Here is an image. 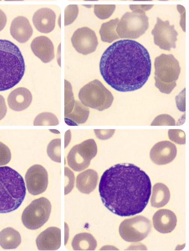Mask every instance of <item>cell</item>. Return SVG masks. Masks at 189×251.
Returning <instances> with one entry per match:
<instances>
[{
    "label": "cell",
    "instance_id": "1",
    "mask_svg": "<svg viewBox=\"0 0 189 251\" xmlns=\"http://www.w3.org/2000/svg\"><path fill=\"white\" fill-rule=\"evenodd\" d=\"M151 189L147 174L132 163L111 167L103 173L99 186L103 204L120 217L142 212L150 200Z\"/></svg>",
    "mask_w": 189,
    "mask_h": 251
},
{
    "label": "cell",
    "instance_id": "2",
    "mask_svg": "<svg viewBox=\"0 0 189 251\" xmlns=\"http://www.w3.org/2000/svg\"><path fill=\"white\" fill-rule=\"evenodd\" d=\"M151 68L147 49L130 39L120 40L108 47L100 62L104 81L120 92L142 88L150 76Z\"/></svg>",
    "mask_w": 189,
    "mask_h": 251
},
{
    "label": "cell",
    "instance_id": "3",
    "mask_svg": "<svg viewBox=\"0 0 189 251\" xmlns=\"http://www.w3.org/2000/svg\"><path fill=\"white\" fill-rule=\"evenodd\" d=\"M25 70V62L19 48L9 41L0 40V91L18 84Z\"/></svg>",
    "mask_w": 189,
    "mask_h": 251
},
{
    "label": "cell",
    "instance_id": "4",
    "mask_svg": "<svg viewBox=\"0 0 189 251\" xmlns=\"http://www.w3.org/2000/svg\"><path fill=\"white\" fill-rule=\"evenodd\" d=\"M26 192L25 182L21 174L10 167H0V213L18 209Z\"/></svg>",
    "mask_w": 189,
    "mask_h": 251
},
{
    "label": "cell",
    "instance_id": "5",
    "mask_svg": "<svg viewBox=\"0 0 189 251\" xmlns=\"http://www.w3.org/2000/svg\"><path fill=\"white\" fill-rule=\"evenodd\" d=\"M79 97L84 106L99 111L109 108L114 100L110 91L98 79L84 86L80 91Z\"/></svg>",
    "mask_w": 189,
    "mask_h": 251
},
{
    "label": "cell",
    "instance_id": "6",
    "mask_svg": "<svg viewBox=\"0 0 189 251\" xmlns=\"http://www.w3.org/2000/svg\"><path fill=\"white\" fill-rule=\"evenodd\" d=\"M148 20L143 11L135 10L132 13L127 12L119 21L116 29V33L119 38L137 39L148 29Z\"/></svg>",
    "mask_w": 189,
    "mask_h": 251
},
{
    "label": "cell",
    "instance_id": "7",
    "mask_svg": "<svg viewBox=\"0 0 189 251\" xmlns=\"http://www.w3.org/2000/svg\"><path fill=\"white\" fill-rule=\"evenodd\" d=\"M51 209V203L48 199H36L24 210L22 217L24 226L30 230L41 228L49 220Z\"/></svg>",
    "mask_w": 189,
    "mask_h": 251
},
{
    "label": "cell",
    "instance_id": "8",
    "mask_svg": "<svg viewBox=\"0 0 189 251\" xmlns=\"http://www.w3.org/2000/svg\"><path fill=\"white\" fill-rule=\"evenodd\" d=\"M98 147L94 139L72 147L67 156L68 165L74 171L81 172L88 168L90 162L97 154Z\"/></svg>",
    "mask_w": 189,
    "mask_h": 251
},
{
    "label": "cell",
    "instance_id": "9",
    "mask_svg": "<svg viewBox=\"0 0 189 251\" xmlns=\"http://www.w3.org/2000/svg\"><path fill=\"white\" fill-rule=\"evenodd\" d=\"M151 228L150 220L139 216L123 221L119 230L120 236L124 240L129 242H138L147 237Z\"/></svg>",
    "mask_w": 189,
    "mask_h": 251
},
{
    "label": "cell",
    "instance_id": "10",
    "mask_svg": "<svg viewBox=\"0 0 189 251\" xmlns=\"http://www.w3.org/2000/svg\"><path fill=\"white\" fill-rule=\"evenodd\" d=\"M155 80L170 84L176 82L181 72L179 62L172 54H162L155 61Z\"/></svg>",
    "mask_w": 189,
    "mask_h": 251
},
{
    "label": "cell",
    "instance_id": "11",
    "mask_svg": "<svg viewBox=\"0 0 189 251\" xmlns=\"http://www.w3.org/2000/svg\"><path fill=\"white\" fill-rule=\"evenodd\" d=\"M152 34L154 36L155 45L161 49L170 51L171 49H176L178 33L175 29L174 25H170L169 21L163 22L158 18Z\"/></svg>",
    "mask_w": 189,
    "mask_h": 251
},
{
    "label": "cell",
    "instance_id": "12",
    "mask_svg": "<svg viewBox=\"0 0 189 251\" xmlns=\"http://www.w3.org/2000/svg\"><path fill=\"white\" fill-rule=\"evenodd\" d=\"M71 42L76 51L83 55L94 52L98 46L95 31L87 27L76 30L72 35Z\"/></svg>",
    "mask_w": 189,
    "mask_h": 251
},
{
    "label": "cell",
    "instance_id": "13",
    "mask_svg": "<svg viewBox=\"0 0 189 251\" xmlns=\"http://www.w3.org/2000/svg\"><path fill=\"white\" fill-rule=\"evenodd\" d=\"M27 188L33 195H38L45 191L48 185V175L44 167L35 165L27 171L25 177Z\"/></svg>",
    "mask_w": 189,
    "mask_h": 251
},
{
    "label": "cell",
    "instance_id": "14",
    "mask_svg": "<svg viewBox=\"0 0 189 251\" xmlns=\"http://www.w3.org/2000/svg\"><path fill=\"white\" fill-rule=\"evenodd\" d=\"M176 154L177 149L174 144L168 141H162L152 147L150 157L155 164L164 165L174 160Z\"/></svg>",
    "mask_w": 189,
    "mask_h": 251
},
{
    "label": "cell",
    "instance_id": "15",
    "mask_svg": "<svg viewBox=\"0 0 189 251\" xmlns=\"http://www.w3.org/2000/svg\"><path fill=\"white\" fill-rule=\"evenodd\" d=\"M36 244L40 251L58 250L61 246V230L57 227H50L39 235Z\"/></svg>",
    "mask_w": 189,
    "mask_h": 251
},
{
    "label": "cell",
    "instance_id": "16",
    "mask_svg": "<svg viewBox=\"0 0 189 251\" xmlns=\"http://www.w3.org/2000/svg\"><path fill=\"white\" fill-rule=\"evenodd\" d=\"M153 224L160 233H170L175 228L177 218L175 214L170 210H160L153 217Z\"/></svg>",
    "mask_w": 189,
    "mask_h": 251
},
{
    "label": "cell",
    "instance_id": "17",
    "mask_svg": "<svg viewBox=\"0 0 189 251\" xmlns=\"http://www.w3.org/2000/svg\"><path fill=\"white\" fill-rule=\"evenodd\" d=\"M31 49L44 63L50 62L54 58V44L45 36L35 38L31 43Z\"/></svg>",
    "mask_w": 189,
    "mask_h": 251
},
{
    "label": "cell",
    "instance_id": "18",
    "mask_svg": "<svg viewBox=\"0 0 189 251\" xmlns=\"http://www.w3.org/2000/svg\"><path fill=\"white\" fill-rule=\"evenodd\" d=\"M56 15L54 12L48 8H42L33 15V22L35 28L41 33L48 34L54 29Z\"/></svg>",
    "mask_w": 189,
    "mask_h": 251
},
{
    "label": "cell",
    "instance_id": "19",
    "mask_svg": "<svg viewBox=\"0 0 189 251\" xmlns=\"http://www.w3.org/2000/svg\"><path fill=\"white\" fill-rule=\"evenodd\" d=\"M33 30L28 19L24 17L15 18L11 23L10 33L16 41L19 43H26L33 34Z\"/></svg>",
    "mask_w": 189,
    "mask_h": 251
},
{
    "label": "cell",
    "instance_id": "20",
    "mask_svg": "<svg viewBox=\"0 0 189 251\" xmlns=\"http://www.w3.org/2000/svg\"><path fill=\"white\" fill-rule=\"evenodd\" d=\"M32 95L30 91L24 87H19L12 91L7 99L10 108L16 111L26 110L31 103Z\"/></svg>",
    "mask_w": 189,
    "mask_h": 251
},
{
    "label": "cell",
    "instance_id": "21",
    "mask_svg": "<svg viewBox=\"0 0 189 251\" xmlns=\"http://www.w3.org/2000/svg\"><path fill=\"white\" fill-rule=\"evenodd\" d=\"M98 178V174L95 170L84 171L76 178V188L81 193L89 194L97 186Z\"/></svg>",
    "mask_w": 189,
    "mask_h": 251
},
{
    "label": "cell",
    "instance_id": "22",
    "mask_svg": "<svg viewBox=\"0 0 189 251\" xmlns=\"http://www.w3.org/2000/svg\"><path fill=\"white\" fill-rule=\"evenodd\" d=\"M170 199V193L167 187L162 183L155 184L152 189L151 205L160 208L165 206Z\"/></svg>",
    "mask_w": 189,
    "mask_h": 251
},
{
    "label": "cell",
    "instance_id": "23",
    "mask_svg": "<svg viewBox=\"0 0 189 251\" xmlns=\"http://www.w3.org/2000/svg\"><path fill=\"white\" fill-rule=\"evenodd\" d=\"M22 238L17 230L7 228L0 232V246L3 249H15L21 245Z\"/></svg>",
    "mask_w": 189,
    "mask_h": 251
},
{
    "label": "cell",
    "instance_id": "24",
    "mask_svg": "<svg viewBox=\"0 0 189 251\" xmlns=\"http://www.w3.org/2000/svg\"><path fill=\"white\" fill-rule=\"evenodd\" d=\"M72 247L75 251H94L97 247V241L90 233H79L72 240Z\"/></svg>",
    "mask_w": 189,
    "mask_h": 251
},
{
    "label": "cell",
    "instance_id": "25",
    "mask_svg": "<svg viewBox=\"0 0 189 251\" xmlns=\"http://www.w3.org/2000/svg\"><path fill=\"white\" fill-rule=\"evenodd\" d=\"M89 114L90 110L87 107L84 106L81 102L75 101L73 110L71 113L65 115V118L69 119L78 126L87 121Z\"/></svg>",
    "mask_w": 189,
    "mask_h": 251
},
{
    "label": "cell",
    "instance_id": "26",
    "mask_svg": "<svg viewBox=\"0 0 189 251\" xmlns=\"http://www.w3.org/2000/svg\"><path fill=\"white\" fill-rule=\"evenodd\" d=\"M119 21V19L116 18L103 24L99 31L103 42L111 43L115 40L119 39L116 31V27Z\"/></svg>",
    "mask_w": 189,
    "mask_h": 251
},
{
    "label": "cell",
    "instance_id": "27",
    "mask_svg": "<svg viewBox=\"0 0 189 251\" xmlns=\"http://www.w3.org/2000/svg\"><path fill=\"white\" fill-rule=\"evenodd\" d=\"M47 154L52 161L57 163L61 162V139H54L48 144Z\"/></svg>",
    "mask_w": 189,
    "mask_h": 251
},
{
    "label": "cell",
    "instance_id": "28",
    "mask_svg": "<svg viewBox=\"0 0 189 251\" xmlns=\"http://www.w3.org/2000/svg\"><path fill=\"white\" fill-rule=\"evenodd\" d=\"M64 83H65V86H64V116H65L73 110L75 100L71 83L67 80L64 81Z\"/></svg>",
    "mask_w": 189,
    "mask_h": 251
},
{
    "label": "cell",
    "instance_id": "29",
    "mask_svg": "<svg viewBox=\"0 0 189 251\" xmlns=\"http://www.w3.org/2000/svg\"><path fill=\"white\" fill-rule=\"evenodd\" d=\"M58 125V118L54 114L51 113L40 114L34 121V126H55Z\"/></svg>",
    "mask_w": 189,
    "mask_h": 251
},
{
    "label": "cell",
    "instance_id": "30",
    "mask_svg": "<svg viewBox=\"0 0 189 251\" xmlns=\"http://www.w3.org/2000/svg\"><path fill=\"white\" fill-rule=\"evenodd\" d=\"M115 7L114 5H96L94 6V13L98 18L105 20L111 17L115 11Z\"/></svg>",
    "mask_w": 189,
    "mask_h": 251
},
{
    "label": "cell",
    "instance_id": "31",
    "mask_svg": "<svg viewBox=\"0 0 189 251\" xmlns=\"http://www.w3.org/2000/svg\"><path fill=\"white\" fill-rule=\"evenodd\" d=\"M79 14L78 5H71L66 7L64 10V25H69L73 23Z\"/></svg>",
    "mask_w": 189,
    "mask_h": 251
},
{
    "label": "cell",
    "instance_id": "32",
    "mask_svg": "<svg viewBox=\"0 0 189 251\" xmlns=\"http://www.w3.org/2000/svg\"><path fill=\"white\" fill-rule=\"evenodd\" d=\"M175 119L170 115L162 114L154 119L151 126H175Z\"/></svg>",
    "mask_w": 189,
    "mask_h": 251
},
{
    "label": "cell",
    "instance_id": "33",
    "mask_svg": "<svg viewBox=\"0 0 189 251\" xmlns=\"http://www.w3.org/2000/svg\"><path fill=\"white\" fill-rule=\"evenodd\" d=\"M168 137L171 141L177 143V144L185 145L186 143V135L182 130H169Z\"/></svg>",
    "mask_w": 189,
    "mask_h": 251
},
{
    "label": "cell",
    "instance_id": "34",
    "mask_svg": "<svg viewBox=\"0 0 189 251\" xmlns=\"http://www.w3.org/2000/svg\"><path fill=\"white\" fill-rule=\"evenodd\" d=\"M64 174H65V189H64V193H65V195H67L69 194L72 190L74 189L75 178L73 172L66 167L64 169Z\"/></svg>",
    "mask_w": 189,
    "mask_h": 251
},
{
    "label": "cell",
    "instance_id": "35",
    "mask_svg": "<svg viewBox=\"0 0 189 251\" xmlns=\"http://www.w3.org/2000/svg\"><path fill=\"white\" fill-rule=\"evenodd\" d=\"M11 159V153L9 147L0 142V166L9 163Z\"/></svg>",
    "mask_w": 189,
    "mask_h": 251
},
{
    "label": "cell",
    "instance_id": "36",
    "mask_svg": "<svg viewBox=\"0 0 189 251\" xmlns=\"http://www.w3.org/2000/svg\"><path fill=\"white\" fill-rule=\"evenodd\" d=\"M155 81L156 87H158L161 92L164 94H170L176 86V82L170 83V84H167V83H162L158 80Z\"/></svg>",
    "mask_w": 189,
    "mask_h": 251
},
{
    "label": "cell",
    "instance_id": "37",
    "mask_svg": "<svg viewBox=\"0 0 189 251\" xmlns=\"http://www.w3.org/2000/svg\"><path fill=\"white\" fill-rule=\"evenodd\" d=\"M115 130H94L96 136L101 140H107L114 135Z\"/></svg>",
    "mask_w": 189,
    "mask_h": 251
},
{
    "label": "cell",
    "instance_id": "38",
    "mask_svg": "<svg viewBox=\"0 0 189 251\" xmlns=\"http://www.w3.org/2000/svg\"><path fill=\"white\" fill-rule=\"evenodd\" d=\"M176 105L178 109L181 111H186V89L176 97Z\"/></svg>",
    "mask_w": 189,
    "mask_h": 251
},
{
    "label": "cell",
    "instance_id": "39",
    "mask_svg": "<svg viewBox=\"0 0 189 251\" xmlns=\"http://www.w3.org/2000/svg\"><path fill=\"white\" fill-rule=\"evenodd\" d=\"M7 113V107L5 99L0 95V121L5 117Z\"/></svg>",
    "mask_w": 189,
    "mask_h": 251
},
{
    "label": "cell",
    "instance_id": "40",
    "mask_svg": "<svg viewBox=\"0 0 189 251\" xmlns=\"http://www.w3.org/2000/svg\"><path fill=\"white\" fill-rule=\"evenodd\" d=\"M7 23L6 15L4 12L0 10V31L2 30L6 26Z\"/></svg>",
    "mask_w": 189,
    "mask_h": 251
},
{
    "label": "cell",
    "instance_id": "41",
    "mask_svg": "<svg viewBox=\"0 0 189 251\" xmlns=\"http://www.w3.org/2000/svg\"><path fill=\"white\" fill-rule=\"evenodd\" d=\"M154 5H130V9L133 10H139L144 12L150 10Z\"/></svg>",
    "mask_w": 189,
    "mask_h": 251
},
{
    "label": "cell",
    "instance_id": "42",
    "mask_svg": "<svg viewBox=\"0 0 189 251\" xmlns=\"http://www.w3.org/2000/svg\"><path fill=\"white\" fill-rule=\"evenodd\" d=\"M71 140V133L70 130L66 131L65 135H64V147L65 148L69 145V143Z\"/></svg>",
    "mask_w": 189,
    "mask_h": 251
},
{
    "label": "cell",
    "instance_id": "43",
    "mask_svg": "<svg viewBox=\"0 0 189 251\" xmlns=\"http://www.w3.org/2000/svg\"><path fill=\"white\" fill-rule=\"evenodd\" d=\"M64 236H65V245H66L68 237H69V228H68V226L66 223H65V234H64Z\"/></svg>",
    "mask_w": 189,
    "mask_h": 251
},
{
    "label": "cell",
    "instance_id": "44",
    "mask_svg": "<svg viewBox=\"0 0 189 251\" xmlns=\"http://www.w3.org/2000/svg\"><path fill=\"white\" fill-rule=\"evenodd\" d=\"M100 250H104V251H112V250H119L117 248H116L115 247L112 246H105L103 247V248L100 249Z\"/></svg>",
    "mask_w": 189,
    "mask_h": 251
},
{
    "label": "cell",
    "instance_id": "45",
    "mask_svg": "<svg viewBox=\"0 0 189 251\" xmlns=\"http://www.w3.org/2000/svg\"><path fill=\"white\" fill-rule=\"evenodd\" d=\"M49 130L51 131V132H52L53 133L60 134L59 131H58L57 130L50 129Z\"/></svg>",
    "mask_w": 189,
    "mask_h": 251
}]
</instances>
